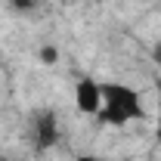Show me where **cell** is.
<instances>
[{"label":"cell","instance_id":"obj_1","mask_svg":"<svg viewBox=\"0 0 161 161\" xmlns=\"http://www.w3.org/2000/svg\"><path fill=\"white\" fill-rule=\"evenodd\" d=\"M96 118H99V124H112V127L142 121L146 108H142L140 90H133L130 84H121V80H105L102 84V108Z\"/></svg>","mask_w":161,"mask_h":161},{"label":"cell","instance_id":"obj_2","mask_svg":"<svg viewBox=\"0 0 161 161\" xmlns=\"http://www.w3.org/2000/svg\"><path fill=\"white\" fill-rule=\"evenodd\" d=\"M28 136H31V146L37 152H50L56 142H59V118L53 108H37L31 115V124H28Z\"/></svg>","mask_w":161,"mask_h":161},{"label":"cell","instance_id":"obj_3","mask_svg":"<svg viewBox=\"0 0 161 161\" xmlns=\"http://www.w3.org/2000/svg\"><path fill=\"white\" fill-rule=\"evenodd\" d=\"M75 108L80 115H99L102 108V84L93 78H80L75 84Z\"/></svg>","mask_w":161,"mask_h":161},{"label":"cell","instance_id":"obj_4","mask_svg":"<svg viewBox=\"0 0 161 161\" xmlns=\"http://www.w3.org/2000/svg\"><path fill=\"white\" fill-rule=\"evenodd\" d=\"M40 62L43 65H56L59 62V50L56 47H40Z\"/></svg>","mask_w":161,"mask_h":161},{"label":"cell","instance_id":"obj_5","mask_svg":"<svg viewBox=\"0 0 161 161\" xmlns=\"http://www.w3.org/2000/svg\"><path fill=\"white\" fill-rule=\"evenodd\" d=\"M155 142H161V84H158V118H155Z\"/></svg>","mask_w":161,"mask_h":161},{"label":"cell","instance_id":"obj_6","mask_svg":"<svg viewBox=\"0 0 161 161\" xmlns=\"http://www.w3.org/2000/svg\"><path fill=\"white\" fill-rule=\"evenodd\" d=\"M9 3H13L16 9H31V6H34L37 0H9Z\"/></svg>","mask_w":161,"mask_h":161},{"label":"cell","instance_id":"obj_7","mask_svg":"<svg viewBox=\"0 0 161 161\" xmlns=\"http://www.w3.org/2000/svg\"><path fill=\"white\" fill-rule=\"evenodd\" d=\"M75 161H108V158H99V155H78Z\"/></svg>","mask_w":161,"mask_h":161},{"label":"cell","instance_id":"obj_8","mask_svg":"<svg viewBox=\"0 0 161 161\" xmlns=\"http://www.w3.org/2000/svg\"><path fill=\"white\" fill-rule=\"evenodd\" d=\"M152 59L161 65V43H155V47H152Z\"/></svg>","mask_w":161,"mask_h":161}]
</instances>
